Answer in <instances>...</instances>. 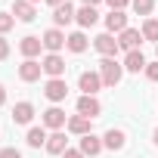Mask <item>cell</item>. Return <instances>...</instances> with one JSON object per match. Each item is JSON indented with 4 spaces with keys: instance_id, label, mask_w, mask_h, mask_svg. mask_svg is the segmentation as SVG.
<instances>
[{
    "instance_id": "1",
    "label": "cell",
    "mask_w": 158,
    "mask_h": 158,
    "mask_svg": "<svg viewBox=\"0 0 158 158\" xmlns=\"http://www.w3.org/2000/svg\"><path fill=\"white\" fill-rule=\"evenodd\" d=\"M99 74H102L106 87H115V84H121V77H124V65L115 62V56H109V59L99 62Z\"/></svg>"
},
{
    "instance_id": "2",
    "label": "cell",
    "mask_w": 158,
    "mask_h": 158,
    "mask_svg": "<svg viewBox=\"0 0 158 158\" xmlns=\"http://www.w3.org/2000/svg\"><path fill=\"white\" fill-rule=\"evenodd\" d=\"M44 96L50 102H62L68 96V84H65V77H50V81L44 84Z\"/></svg>"
},
{
    "instance_id": "3",
    "label": "cell",
    "mask_w": 158,
    "mask_h": 158,
    "mask_svg": "<svg viewBox=\"0 0 158 158\" xmlns=\"http://www.w3.org/2000/svg\"><path fill=\"white\" fill-rule=\"evenodd\" d=\"M77 87L84 90V96H96L99 87H102V74H99V71H81V77H77Z\"/></svg>"
},
{
    "instance_id": "4",
    "label": "cell",
    "mask_w": 158,
    "mask_h": 158,
    "mask_svg": "<svg viewBox=\"0 0 158 158\" xmlns=\"http://www.w3.org/2000/svg\"><path fill=\"white\" fill-rule=\"evenodd\" d=\"M40 65H44V74H50V77H62L65 74V59L59 53H47L40 59Z\"/></svg>"
},
{
    "instance_id": "5",
    "label": "cell",
    "mask_w": 158,
    "mask_h": 158,
    "mask_svg": "<svg viewBox=\"0 0 158 158\" xmlns=\"http://www.w3.org/2000/svg\"><path fill=\"white\" fill-rule=\"evenodd\" d=\"M40 74H44V65L37 62V59H25L22 65H19V77L25 84H34V81H40Z\"/></svg>"
},
{
    "instance_id": "6",
    "label": "cell",
    "mask_w": 158,
    "mask_h": 158,
    "mask_svg": "<svg viewBox=\"0 0 158 158\" xmlns=\"http://www.w3.org/2000/svg\"><path fill=\"white\" fill-rule=\"evenodd\" d=\"M77 115H84V118H99L102 115V106H99V99L96 96H81L77 99Z\"/></svg>"
},
{
    "instance_id": "7",
    "label": "cell",
    "mask_w": 158,
    "mask_h": 158,
    "mask_svg": "<svg viewBox=\"0 0 158 158\" xmlns=\"http://www.w3.org/2000/svg\"><path fill=\"white\" fill-rule=\"evenodd\" d=\"M74 16H77V10H74V6L68 3V0H65L62 6H56V10H53V25H56V28H62V25H71V22H74Z\"/></svg>"
},
{
    "instance_id": "8",
    "label": "cell",
    "mask_w": 158,
    "mask_h": 158,
    "mask_svg": "<svg viewBox=\"0 0 158 158\" xmlns=\"http://www.w3.org/2000/svg\"><path fill=\"white\" fill-rule=\"evenodd\" d=\"M44 50H50V53H59L62 47H65V34H62V28H50V31H44Z\"/></svg>"
},
{
    "instance_id": "9",
    "label": "cell",
    "mask_w": 158,
    "mask_h": 158,
    "mask_svg": "<svg viewBox=\"0 0 158 158\" xmlns=\"http://www.w3.org/2000/svg\"><path fill=\"white\" fill-rule=\"evenodd\" d=\"M139 44H143V31H136V28H124V31L118 34V47H121V50H127V53H130V50H136Z\"/></svg>"
},
{
    "instance_id": "10",
    "label": "cell",
    "mask_w": 158,
    "mask_h": 158,
    "mask_svg": "<svg viewBox=\"0 0 158 158\" xmlns=\"http://www.w3.org/2000/svg\"><path fill=\"white\" fill-rule=\"evenodd\" d=\"M93 47H96L106 59H109V56H115V53L121 50V47H118V37H115V34H109V31H106V34H99V37L93 40Z\"/></svg>"
},
{
    "instance_id": "11",
    "label": "cell",
    "mask_w": 158,
    "mask_h": 158,
    "mask_svg": "<svg viewBox=\"0 0 158 158\" xmlns=\"http://www.w3.org/2000/svg\"><path fill=\"white\" fill-rule=\"evenodd\" d=\"M40 121H44V127H50V130H59V127H65V124H68V121H65V112H62L59 106H50V109L44 112V118H40Z\"/></svg>"
},
{
    "instance_id": "12",
    "label": "cell",
    "mask_w": 158,
    "mask_h": 158,
    "mask_svg": "<svg viewBox=\"0 0 158 158\" xmlns=\"http://www.w3.org/2000/svg\"><path fill=\"white\" fill-rule=\"evenodd\" d=\"M40 50H44V40H40V37H34V34L22 37V44H19V53H22L25 59H34V56H40Z\"/></svg>"
},
{
    "instance_id": "13",
    "label": "cell",
    "mask_w": 158,
    "mask_h": 158,
    "mask_svg": "<svg viewBox=\"0 0 158 158\" xmlns=\"http://www.w3.org/2000/svg\"><path fill=\"white\" fill-rule=\"evenodd\" d=\"M106 28H109V34H121L124 28H127V16H124V10H112L109 16H106Z\"/></svg>"
},
{
    "instance_id": "14",
    "label": "cell",
    "mask_w": 158,
    "mask_h": 158,
    "mask_svg": "<svg viewBox=\"0 0 158 158\" xmlns=\"http://www.w3.org/2000/svg\"><path fill=\"white\" fill-rule=\"evenodd\" d=\"M146 65H149V62H146V56H143L139 50H130V53L124 56V68H127V71H133V74L146 71Z\"/></svg>"
},
{
    "instance_id": "15",
    "label": "cell",
    "mask_w": 158,
    "mask_h": 158,
    "mask_svg": "<svg viewBox=\"0 0 158 158\" xmlns=\"http://www.w3.org/2000/svg\"><path fill=\"white\" fill-rule=\"evenodd\" d=\"M124 143H127V136H124V130H118V127L106 130V136H102V146H106V149H112V152L124 149Z\"/></svg>"
},
{
    "instance_id": "16",
    "label": "cell",
    "mask_w": 158,
    "mask_h": 158,
    "mask_svg": "<svg viewBox=\"0 0 158 158\" xmlns=\"http://www.w3.org/2000/svg\"><path fill=\"white\" fill-rule=\"evenodd\" d=\"M13 16L19 19V22H34V3H28V0H16L13 3Z\"/></svg>"
},
{
    "instance_id": "17",
    "label": "cell",
    "mask_w": 158,
    "mask_h": 158,
    "mask_svg": "<svg viewBox=\"0 0 158 158\" xmlns=\"http://www.w3.org/2000/svg\"><path fill=\"white\" fill-rule=\"evenodd\" d=\"M65 149H68V139H65V133L53 130V133L47 136V152H50V155H62Z\"/></svg>"
},
{
    "instance_id": "18",
    "label": "cell",
    "mask_w": 158,
    "mask_h": 158,
    "mask_svg": "<svg viewBox=\"0 0 158 158\" xmlns=\"http://www.w3.org/2000/svg\"><path fill=\"white\" fill-rule=\"evenodd\" d=\"M102 149H106V146H102V139H99V136H93V133L81 136V152H84V158H87V155L93 158V155H99Z\"/></svg>"
},
{
    "instance_id": "19",
    "label": "cell",
    "mask_w": 158,
    "mask_h": 158,
    "mask_svg": "<svg viewBox=\"0 0 158 158\" xmlns=\"http://www.w3.org/2000/svg\"><path fill=\"white\" fill-rule=\"evenodd\" d=\"M96 19H99L96 6H81V10H77V16H74V22L81 25V28H93V25H96Z\"/></svg>"
},
{
    "instance_id": "20",
    "label": "cell",
    "mask_w": 158,
    "mask_h": 158,
    "mask_svg": "<svg viewBox=\"0 0 158 158\" xmlns=\"http://www.w3.org/2000/svg\"><path fill=\"white\" fill-rule=\"evenodd\" d=\"M31 118H34V106H31V102H16L13 121H16V124H31Z\"/></svg>"
},
{
    "instance_id": "21",
    "label": "cell",
    "mask_w": 158,
    "mask_h": 158,
    "mask_svg": "<svg viewBox=\"0 0 158 158\" xmlns=\"http://www.w3.org/2000/svg\"><path fill=\"white\" fill-rule=\"evenodd\" d=\"M74 136H87L90 133V118H84V115H74V118H68V124H65Z\"/></svg>"
},
{
    "instance_id": "22",
    "label": "cell",
    "mask_w": 158,
    "mask_h": 158,
    "mask_svg": "<svg viewBox=\"0 0 158 158\" xmlns=\"http://www.w3.org/2000/svg\"><path fill=\"white\" fill-rule=\"evenodd\" d=\"M65 47H68L71 53H84V50H87V34H84V31L68 34V37H65Z\"/></svg>"
},
{
    "instance_id": "23",
    "label": "cell",
    "mask_w": 158,
    "mask_h": 158,
    "mask_svg": "<svg viewBox=\"0 0 158 158\" xmlns=\"http://www.w3.org/2000/svg\"><path fill=\"white\" fill-rule=\"evenodd\" d=\"M25 139H28L31 149H40V146H47V130H44V127H31Z\"/></svg>"
},
{
    "instance_id": "24",
    "label": "cell",
    "mask_w": 158,
    "mask_h": 158,
    "mask_svg": "<svg viewBox=\"0 0 158 158\" xmlns=\"http://www.w3.org/2000/svg\"><path fill=\"white\" fill-rule=\"evenodd\" d=\"M143 37L158 44V19H146V22H143Z\"/></svg>"
},
{
    "instance_id": "25",
    "label": "cell",
    "mask_w": 158,
    "mask_h": 158,
    "mask_svg": "<svg viewBox=\"0 0 158 158\" xmlns=\"http://www.w3.org/2000/svg\"><path fill=\"white\" fill-rule=\"evenodd\" d=\"M152 6H155V0H133V13L136 16H149Z\"/></svg>"
},
{
    "instance_id": "26",
    "label": "cell",
    "mask_w": 158,
    "mask_h": 158,
    "mask_svg": "<svg viewBox=\"0 0 158 158\" xmlns=\"http://www.w3.org/2000/svg\"><path fill=\"white\" fill-rule=\"evenodd\" d=\"M13 25H16V16H13V13H0V37H3Z\"/></svg>"
},
{
    "instance_id": "27",
    "label": "cell",
    "mask_w": 158,
    "mask_h": 158,
    "mask_svg": "<svg viewBox=\"0 0 158 158\" xmlns=\"http://www.w3.org/2000/svg\"><path fill=\"white\" fill-rule=\"evenodd\" d=\"M146 77H149V81H158V59L146 65Z\"/></svg>"
},
{
    "instance_id": "28",
    "label": "cell",
    "mask_w": 158,
    "mask_h": 158,
    "mask_svg": "<svg viewBox=\"0 0 158 158\" xmlns=\"http://www.w3.org/2000/svg\"><path fill=\"white\" fill-rule=\"evenodd\" d=\"M0 158H22L19 149H0Z\"/></svg>"
},
{
    "instance_id": "29",
    "label": "cell",
    "mask_w": 158,
    "mask_h": 158,
    "mask_svg": "<svg viewBox=\"0 0 158 158\" xmlns=\"http://www.w3.org/2000/svg\"><path fill=\"white\" fill-rule=\"evenodd\" d=\"M10 56V40H3V37H0V62H3Z\"/></svg>"
},
{
    "instance_id": "30",
    "label": "cell",
    "mask_w": 158,
    "mask_h": 158,
    "mask_svg": "<svg viewBox=\"0 0 158 158\" xmlns=\"http://www.w3.org/2000/svg\"><path fill=\"white\" fill-rule=\"evenodd\" d=\"M62 158H84V152H81V149H65Z\"/></svg>"
},
{
    "instance_id": "31",
    "label": "cell",
    "mask_w": 158,
    "mask_h": 158,
    "mask_svg": "<svg viewBox=\"0 0 158 158\" xmlns=\"http://www.w3.org/2000/svg\"><path fill=\"white\" fill-rule=\"evenodd\" d=\"M106 3H109V6H112V10H124V6H127V3H130V0H106Z\"/></svg>"
},
{
    "instance_id": "32",
    "label": "cell",
    "mask_w": 158,
    "mask_h": 158,
    "mask_svg": "<svg viewBox=\"0 0 158 158\" xmlns=\"http://www.w3.org/2000/svg\"><path fill=\"white\" fill-rule=\"evenodd\" d=\"M3 102H6V87L0 84V106H3Z\"/></svg>"
},
{
    "instance_id": "33",
    "label": "cell",
    "mask_w": 158,
    "mask_h": 158,
    "mask_svg": "<svg viewBox=\"0 0 158 158\" xmlns=\"http://www.w3.org/2000/svg\"><path fill=\"white\" fill-rule=\"evenodd\" d=\"M84 6H96V3H102V0H81Z\"/></svg>"
},
{
    "instance_id": "34",
    "label": "cell",
    "mask_w": 158,
    "mask_h": 158,
    "mask_svg": "<svg viewBox=\"0 0 158 158\" xmlns=\"http://www.w3.org/2000/svg\"><path fill=\"white\" fill-rule=\"evenodd\" d=\"M47 3H50V6L56 10V6H62V3H65V0H47Z\"/></svg>"
},
{
    "instance_id": "35",
    "label": "cell",
    "mask_w": 158,
    "mask_h": 158,
    "mask_svg": "<svg viewBox=\"0 0 158 158\" xmlns=\"http://www.w3.org/2000/svg\"><path fill=\"white\" fill-rule=\"evenodd\" d=\"M155 146H158V130H155Z\"/></svg>"
},
{
    "instance_id": "36",
    "label": "cell",
    "mask_w": 158,
    "mask_h": 158,
    "mask_svg": "<svg viewBox=\"0 0 158 158\" xmlns=\"http://www.w3.org/2000/svg\"><path fill=\"white\" fill-rule=\"evenodd\" d=\"M28 3H37V0H28Z\"/></svg>"
},
{
    "instance_id": "37",
    "label": "cell",
    "mask_w": 158,
    "mask_h": 158,
    "mask_svg": "<svg viewBox=\"0 0 158 158\" xmlns=\"http://www.w3.org/2000/svg\"><path fill=\"white\" fill-rule=\"evenodd\" d=\"M155 53H158V47H155Z\"/></svg>"
}]
</instances>
